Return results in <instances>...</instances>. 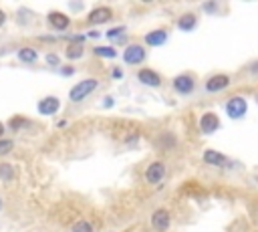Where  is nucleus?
<instances>
[{
	"label": "nucleus",
	"instance_id": "nucleus-1",
	"mask_svg": "<svg viewBox=\"0 0 258 232\" xmlns=\"http://www.w3.org/2000/svg\"><path fill=\"white\" fill-rule=\"evenodd\" d=\"M97 87H99V81H97V79H93V77L83 79V81L77 83V85L71 87V91H69V101H71V103H81V101L87 99Z\"/></svg>",
	"mask_w": 258,
	"mask_h": 232
},
{
	"label": "nucleus",
	"instance_id": "nucleus-2",
	"mask_svg": "<svg viewBox=\"0 0 258 232\" xmlns=\"http://www.w3.org/2000/svg\"><path fill=\"white\" fill-rule=\"evenodd\" d=\"M61 109V99L55 97V95H47V97H42L38 103H36V111L40 115H45V117H53L57 115Z\"/></svg>",
	"mask_w": 258,
	"mask_h": 232
},
{
	"label": "nucleus",
	"instance_id": "nucleus-3",
	"mask_svg": "<svg viewBox=\"0 0 258 232\" xmlns=\"http://www.w3.org/2000/svg\"><path fill=\"white\" fill-rule=\"evenodd\" d=\"M246 109H248L246 99H244V97H238V95H234V97L226 103V113H228V117H232V119L244 117V115H246Z\"/></svg>",
	"mask_w": 258,
	"mask_h": 232
},
{
	"label": "nucleus",
	"instance_id": "nucleus-4",
	"mask_svg": "<svg viewBox=\"0 0 258 232\" xmlns=\"http://www.w3.org/2000/svg\"><path fill=\"white\" fill-rule=\"evenodd\" d=\"M47 20H49V25L53 31L57 33H63V31H67L71 27V18L64 14V12H59V10H51L47 14Z\"/></svg>",
	"mask_w": 258,
	"mask_h": 232
},
{
	"label": "nucleus",
	"instance_id": "nucleus-5",
	"mask_svg": "<svg viewBox=\"0 0 258 232\" xmlns=\"http://www.w3.org/2000/svg\"><path fill=\"white\" fill-rule=\"evenodd\" d=\"M111 16H113V10H111L109 6H97V8H93V10L89 12L87 23L93 25V27H95V25H103V23H109Z\"/></svg>",
	"mask_w": 258,
	"mask_h": 232
},
{
	"label": "nucleus",
	"instance_id": "nucleus-6",
	"mask_svg": "<svg viewBox=\"0 0 258 232\" xmlns=\"http://www.w3.org/2000/svg\"><path fill=\"white\" fill-rule=\"evenodd\" d=\"M123 61L127 65H139L145 61V49L141 45H129L123 53Z\"/></svg>",
	"mask_w": 258,
	"mask_h": 232
},
{
	"label": "nucleus",
	"instance_id": "nucleus-7",
	"mask_svg": "<svg viewBox=\"0 0 258 232\" xmlns=\"http://www.w3.org/2000/svg\"><path fill=\"white\" fill-rule=\"evenodd\" d=\"M163 178H165V166H163V162L149 164V167L145 170V180L149 184H160Z\"/></svg>",
	"mask_w": 258,
	"mask_h": 232
},
{
	"label": "nucleus",
	"instance_id": "nucleus-8",
	"mask_svg": "<svg viewBox=\"0 0 258 232\" xmlns=\"http://www.w3.org/2000/svg\"><path fill=\"white\" fill-rule=\"evenodd\" d=\"M169 222H171V216H169V212H167L165 208L156 210L154 216H152V226H154L158 232H165V230L169 228Z\"/></svg>",
	"mask_w": 258,
	"mask_h": 232
},
{
	"label": "nucleus",
	"instance_id": "nucleus-9",
	"mask_svg": "<svg viewBox=\"0 0 258 232\" xmlns=\"http://www.w3.org/2000/svg\"><path fill=\"white\" fill-rule=\"evenodd\" d=\"M220 128V119H218V115L216 113H204L202 115V119H200V130H202V133H214Z\"/></svg>",
	"mask_w": 258,
	"mask_h": 232
},
{
	"label": "nucleus",
	"instance_id": "nucleus-10",
	"mask_svg": "<svg viewBox=\"0 0 258 232\" xmlns=\"http://www.w3.org/2000/svg\"><path fill=\"white\" fill-rule=\"evenodd\" d=\"M228 85H230V77H228V75H214V77H210L208 83H206V91L218 93V91L226 89Z\"/></svg>",
	"mask_w": 258,
	"mask_h": 232
},
{
	"label": "nucleus",
	"instance_id": "nucleus-11",
	"mask_svg": "<svg viewBox=\"0 0 258 232\" xmlns=\"http://www.w3.org/2000/svg\"><path fill=\"white\" fill-rule=\"evenodd\" d=\"M16 59L23 63V65H34V63L38 61V51L34 47H20L16 51Z\"/></svg>",
	"mask_w": 258,
	"mask_h": 232
},
{
	"label": "nucleus",
	"instance_id": "nucleus-12",
	"mask_svg": "<svg viewBox=\"0 0 258 232\" xmlns=\"http://www.w3.org/2000/svg\"><path fill=\"white\" fill-rule=\"evenodd\" d=\"M137 79L143 83V85H147V87H160L161 85V79H160V75L154 69H139Z\"/></svg>",
	"mask_w": 258,
	"mask_h": 232
},
{
	"label": "nucleus",
	"instance_id": "nucleus-13",
	"mask_svg": "<svg viewBox=\"0 0 258 232\" xmlns=\"http://www.w3.org/2000/svg\"><path fill=\"white\" fill-rule=\"evenodd\" d=\"M194 87H196V81H194V77H190V75H178L174 79V89L182 95L190 93Z\"/></svg>",
	"mask_w": 258,
	"mask_h": 232
},
{
	"label": "nucleus",
	"instance_id": "nucleus-14",
	"mask_svg": "<svg viewBox=\"0 0 258 232\" xmlns=\"http://www.w3.org/2000/svg\"><path fill=\"white\" fill-rule=\"evenodd\" d=\"M202 160H204L208 166H216V167H224V166H228V158L222 156V154L216 152V150H206L204 156H202Z\"/></svg>",
	"mask_w": 258,
	"mask_h": 232
},
{
	"label": "nucleus",
	"instance_id": "nucleus-15",
	"mask_svg": "<svg viewBox=\"0 0 258 232\" xmlns=\"http://www.w3.org/2000/svg\"><path fill=\"white\" fill-rule=\"evenodd\" d=\"M29 125H31V121L25 115H12L8 119V123H6V130L12 132V133H18V132H23L25 128H29Z\"/></svg>",
	"mask_w": 258,
	"mask_h": 232
},
{
	"label": "nucleus",
	"instance_id": "nucleus-16",
	"mask_svg": "<svg viewBox=\"0 0 258 232\" xmlns=\"http://www.w3.org/2000/svg\"><path fill=\"white\" fill-rule=\"evenodd\" d=\"M196 27H198V18H196V14H192V12L182 14L180 20H178V29L184 31V33H190V31H194Z\"/></svg>",
	"mask_w": 258,
	"mask_h": 232
},
{
	"label": "nucleus",
	"instance_id": "nucleus-17",
	"mask_svg": "<svg viewBox=\"0 0 258 232\" xmlns=\"http://www.w3.org/2000/svg\"><path fill=\"white\" fill-rule=\"evenodd\" d=\"M167 40V33L161 29V31H152L145 34V45L149 47H161L163 43Z\"/></svg>",
	"mask_w": 258,
	"mask_h": 232
},
{
	"label": "nucleus",
	"instance_id": "nucleus-18",
	"mask_svg": "<svg viewBox=\"0 0 258 232\" xmlns=\"http://www.w3.org/2000/svg\"><path fill=\"white\" fill-rule=\"evenodd\" d=\"M16 178V170L10 162H0V182H12Z\"/></svg>",
	"mask_w": 258,
	"mask_h": 232
},
{
	"label": "nucleus",
	"instance_id": "nucleus-19",
	"mask_svg": "<svg viewBox=\"0 0 258 232\" xmlns=\"http://www.w3.org/2000/svg\"><path fill=\"white\" fill-rule=\"evenodd\" d=\"M83 55H85V47L77 45V43H71L67 49H64V57H67L69 61H79Z\"/></svg>",
	"mask_w": 258,
	"mask_h": 232
},
{
	"label": "nucleus",
	"instance_id": "nucleus-20",
	"mask_svg": "<svg viewBox=\"0 0 258 232\" xmlns=\"http://www.w3.org/2000/svg\"><path fill=\"white\" fill-rule=\"evenodd\" d=\"M93 53L97 57H103V59H115L117 57V51L113 47H95Z\"/></svg>",
	"mask_w": 258,
	"mask_h": 232
},
{
	"label": "nucleus",
	"instance_id": "nucleus-21",
	"mask_svg": "<svg viewBox=\"0 0 258 232\" xmlns=\"http://www.w3.org/2000/svg\"><path fill=\"white\" fill-rule=\"evenodd\" d=\"M12 150H14V139L12 137H2V139H0V158L8 156Z\"/></svg>",
	"mask_w": 258,
	"mask_h": 232
},
{
	"label": "nucleus",
	"instance_id": "nucleus-22",
	"mask_svg": "<svg viewBox=\"0 0 258 232\" xmlns=\"http://www.w3.org/2000/svg\"><path fill=\"white\" fill-rule=\"evenodd\" d=\"M71 232H93V224L87 222V220H79V222L73 224Z\"/></svg>",
	"mask_w": 258,
	"mask_h": 232
},
{
	"label": "nucleus",
	"instance_id": "nucleus-23",
	"mask_svg": "<svg viewBox=\"0 0 258 232\" xmlns=\"http://www.w3.org/2000/svg\"><path fill=\"white\" fill-rule=\"evenodd\" d=\"M123 33H125V27H115L111 31H107L105 36L109 38V40H121L123 38Z\"/></svg>",
	"mask_w": 258,
	"mask_h": 232
},
{
	"label": "nucleus",
	"instance_id": "nucleus-24",
	"mask_svg": "<svg viewBox=\"0 0 258 232\" xmlns=\"http://www.w3.org/2000/svg\"><path fill=\"white\" fill-rule=\"evenodd\" d=\"M45 61H47V65H51V67H61V57L57 53H47Z\"/></svg>",
	"mask_w": 258,
	"mask_h": 232
},
{
	"label": "nucleus",
	"instance_id": "nucleus-25",
	"mask_svg": "<svg viewBox=\"0 0 258 232\" xmlns=\"http://www.w3.org/2000/svg\"><path fill=\"white\" fill-rule=\"evenodd\" d=\"M75 73V67H61V75H64V77H71Z\"/></svg>",
	"mask_w": 258,
	"mask_h": 232
},
{
	"label": "nucleus",
	"instance_id": "nucleus-26",
	"mask_svg": "<svg viewBox=\"0 0 258 232\" xmlns=\"http://www.w3.org/2000/svg\"><path fill=\"white\" fill-rule=\"evenodd\" d=\"M6 20H8V14H6L2 8H0V27H4V25H6Z\"/></svg>",
	"mask_w": 258,
	"mask_h": 232
},
{
	"label": "nucleus",
	"instance_id": "nucleus-27",
	"mask_svg": "<svg viewBox=\"0 0 258 232\" xmlns=\"http://www.w3.org/2000/svg\"><path fill=\"white\" fill-rule=\"evenodd\" d=\"M4 133H6V123H4V121H0V139L4 137Z\"/></svg>",
	"mask_w": 258,
	"mask_h": 232
},
{
	"label": "nucleus",
	"instance_id": "nucleus-28",
	"mask_svg": "<svg viewBox=\"0 0 258 232\" xmlns=\"http://www.w3.org/2000/svg\"><path fill=\"white\" fill-rule=\"evenodd\" d=\"M204 10H208V12H214V10H216V4H204Z\"/></svg>",
	"mask_w": 258,
	"mask_h": 232
},
{
	"label": "nucleus",
	"instance_id": "nucleus-29",
	"mask_svg": "<svg viewBox=\"0 0 258 232\" xmlns=\"http://www.w3.org/2000/svg\"><path fill=\"white\" fill-rule=\"evenodd\" d=\"M103 105H105V107H111V105H113V99H111V97H107V99L103 101Z\"/></svg>",
	"mask_w": 258,
	"mask_h": 232
},
{
	"label": "nucleus",
	"instance_id": "nucleus-30",
	"mask_svg": "<svg viewBox=\"0 0 258 232\" xmlns=\"http://www.w3.org/2000/svg\"><path fill=\"white\" fill-rule=\"evenodd\" d=\"M121 75H123V73H121V69H115V71H113V77H115V79H119Z\"/></svg>",
	"mask_w": 258,
	"mask_h": 232
},
{
	"label": "nucleus",
	"instance_id": "nucleus-31",
	"mask_svg": "<svg viewBox=\"0 0 258 232\" xmlns=\"http://www.w3.org/2000/svg\"><path fill=\"white\" fill-rule=\"evenodd\" d=\"M87 36H91V38H95V36H99V33H97V31H91V33H87Z\"/></svg>",
	"mask_w": 258,
	"mask_h": 232
},
{
	"label": "nucleus",
	"instance_id": "nucleus-32",
	"mask_svg": "<svg viewBox=\"0 0 258 232\" xmlns=\"http://www.w3.org/2000/svg\"><path fill=\"white\" fill-rule=\"evenodd\" d=\"M64 125H67V121H64V119H61V121L57 123V128H64Z\"/></svg>",
	"mask_w": 258,
	"mask_h": 232
},
{
	"label": "nucleus",
	"instance_id": "nucleus-33",
	"mask_svg": "<svg viewBox=\"0 0 258 232\" xmlns=\"http://www.w3.org/2000/svg\"><path fill=\"white\" fill-rule=\"evenodd\" d=\"M2 208H4V200H2V196H0V212H2Z\"/></svg>",
	"mask_w": 258,
	"mask_h": 232
},
{
	"label": "nucleus",
	"instance_id": "nucleus-34",
	"mask_svg": "<svg viewBox=\"0 0 258 232\" xmlns=\"http://www.w3.org/2000/svg\"><path fill=\"white\" fill-rule=\"evenodd\" d=\"M256 182H258V176H256Z\"/></svg>",
	"mask_w": 258,
	"mask_h": 232
}]
</instances>
